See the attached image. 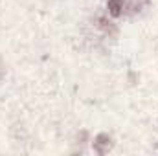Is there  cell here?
I'll list each match as a JSON object with an SVG mask.
<instances>
[{"mask_svg": "<svg viewBox=\"0 0 158 156\" xmlns=\"http://www.w3.org/2000/svg\"><path fill=\"white\" fill-rule=\"evenodd\" d=\"M107 7L112 17H118V15H121V9H123V0H109Z\"/></svg>", "mask_w": 158, "mask_h": 156, "instance_id": "cell-2", "label": "cell"}, {"mask_svg": "<svg viewBox=\"0 0 158 156\" xmlns=\"http://www.w3.org/2000/svg\"><path fill=\"white\" fill-rule=\"evenodd\" d=\"M110 147H112V140H110L109 134L103 132V134H98V136H96V140H94V151H96L98 154H105V153H109Z\"/></svg>", "mask_w": 158, "mask_h": 156, "instance_id": "cell-1", "label": "cell"}]
</instances>
